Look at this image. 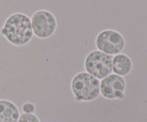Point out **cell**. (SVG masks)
I'll return each instance as SVG.
<instances>
[{
  "instance_id": "6da1fadb",
  "label": "cell",
  "mask_w": 147,
  "mask_h": 122,
  "mask_svg": "<svg viewBox=\"0 0 147 122\" xmlns=\"http://www.w3.org/2000/svg\"><path fill=\"white\" fill-rule=\"evenodd\" d=\"M0 32L13 45L23 46L32 37L31 20L24 14H13L7 19Z\"/></svg>"
},
{
  "instance_id": "7a4b0ae2",
  "label": "cell",
  "mask_w": 147,
  "mask_h": 122,
  "mask_svg": "<svg viewBox=\"0 0 147 122\" xmlns=\"http://www.w3.org/2000/svg\"><path fill=\"white\" fill-rule=\"evenodd\" d=\"M71 89L77 101H93L100 94V81L86 71H82L72 79Z\"/></svg>"
},
{
  "instance_id": "3957f363",
  "label": "cell",
  "mask_w": 147,
  "mask_h": 122,
  "mask_svg": "<svg viewBox=\"0 0 147 122\" xmlns=\"http://www.w3.org/2000/svg\"><path fill=\"white\" fill-rule=\"evenodd\" d=\"M113 57L98 50L91 51L85 59L86 72L98 80L103 79L113 72Z\"/></svg>"
},
{
  "instance_id": "277c9868",
  "label": "cell",
  "mask_w": 147,
  "mask_h": 122,
  "mask_svg": "<svg viewBox=\"0 0 147 122\" xmlns=\"http://www.w3.org/2000/svg\"><path fill=\"white\" fill-rule=\"evenodd\" d=\"M96 46L98 51L114 56L123 51L125 41L123 36L119 31L106 29L98 34L96 39Z\"/></svg>"
},
{
  "instance_id": "5b68a950",
  "label": "cell",
  "mask_w": 147,
  "mask_h": 122,
  "mask_svg": "<svg viewBox=\"0 0 147 122\" xmlns=\"http://www.w3.org/2000/svg\"><path fill=\"white\" fill-rule=\"evenodd\" d=\"M31 24L34 34L40 39L51 37L57 27L55 17L47 10L36 11L32 17Z\"/></svg>"
},
{
  "instance_id": "8992f818",
  "label": "cell",
  "mask_w": 147,
  "mask_h": 122,
  "mask_svg": "<svg viewBox=\"0 0 147 122\" xmlns=\"http://www.w3.org/2000/svg\"><path fill=\"white\" fill-rule=\"evenodd\" d=\"M126 89V81L123 77L111 74L100 81V93L108 99L123 98Z\"/></svg>"
},
{
  "instance_id": "52a82bcc",
  "label": "cell",
  "mask_w": 147,
  "mask_h": 122,
  "mask_svg": "<svg viewBox=\"0 0 147 122\" xmlns=\"http://www.w3.org/2000/svg\"><path fill=\"white\" fill-rule=\"evenodd\" d=\"M20 111L17 106L8 100H0V122H17Z\"/></svg>"
},
{
  "instance_id": "ba28073f",
  "label": "cell",
  "mask_w": 147,
  "mask_h": 122,
  "mask_svg": "<svg viewBox=\"0 0 147 122\" xmlns=\"http://www.w3.org/2000/svg\"><path fill=\"white\" fill-rule=\"evenodd\" d=\"M112 64L113 73L121 77L126 76L131 71V59L126 54H119L114 55L113 57Z\"/></svg>"
},
{
  "instance_id": "9c48e42d",
  "label": "cell",
  "mask_w": 147,
  "mask_h": 122,
  "mask_svg": "<svg viewBox=\"0 0 147 122\" xmlns=\"http://www.w3.org/2000/svg\"><path fill=\"white\" fill-rule=\"evenodd\" d=\"M17 122H40V121L34 114L24 113L20 115Z\"/></svg>"
},
{
  "instance_id": "30bf717a",
  "label": "cell",
  "mask_w": 147,
  "mask_h": 122,
  "mask_svg": "<svg viewBox=\"0 0 147 122\" xmlns=\"http://www.w3.org/2000/svg\"><path fill=\"white\" fill-rule=\"evenodd\" d=\"M22 111L25 114H32L35 111V106L31 102L24 103L22 105Z\"/></svg>"
}]
</instances>
